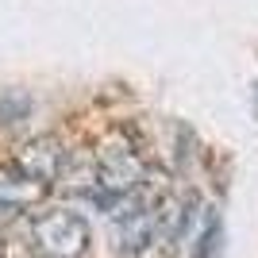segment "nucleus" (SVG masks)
I'll use <instances>...</instances> for the list:
<instances>
[{"mask_svg":"<svg viewBox=\"0 0 258 258\" xmlns=\"http://www.w3.org/2000/svg\"><path fill=\"white\" fill-rule=\"evenodd\" d=\"M31 239L35 247L50 258H85L93 247V231H89L85 216L70 212V208H54L31 220Z\"/></svg>","mask_w":258,"mask_h":258,"instance_id":"f257e3e1","label":"nucleus"},{"mask_svg":"<svg viewBox=\"0 0 258 258\" xmlns=\"http://www.w3.org/2000/svg\"><path fill=\"white\" fill-rule=\"evenodd\" d=\"M93 162H97V189L108 193V197H116V201L147 181V162L135 151V143H127V139L108 143Z\"/></svg>","mask_w":258,"mask_h":258,"instance_id":"f03ea898","label":"nucleus"},{"mask_svg":"<svg viewBox=\"0 0 258 258\" xmlns=\"http://www.w3.org/2000/svg\"><path fill=\"white\" fill-rule=\"evenodd\" d=\"M66 147L58 135H35V139H27L20 147V154H16V166H20L23 173H31V177H39L43 185H54L58 181V173H62L66 166Z\"/></svg>","mask_w":258,"mask_h":258,"instance_id":"7ed1b4c3","label":"nucleus"},{"mask_svg":"<svg viewBox=\"0 0 258 258\" xmlns=\"http://www.w3.org/2000/svg\"><path fill=\"white\" fill-rule=\"evenodd\" d=\"M46 193H50V185H43L31 173H23L16 162L0 166V208L4 212H23V208L46 201Z\"/></svg>","mask_w":258,"mask_h":258,"instance_id":"20e7f679","label":"nucleus"},{"mask_svg":"<svg viewBox=\"0 0 258 258\" xmlns=\"http://www.w3.org/2000/svg\"><path fill=\"white\" fill-rule=\"evenodd\" d=\"M197 243H193V258H220V239H224V220L220 208H201L197 220Z\"/></svg>","mask_w":258,"mask_h":258,"instance_id":"39448f33","label":"nucleus"},{"mask_svg":"<svg viewBox=\"0 0 258 258\" xmlns=\"http://www.w3.org/2000/svg\"><path fill=\"white\" fill-rule=\"evenodd\" d=\"M35 112V100L27 89H0V127H20V123H27Z\"/></svg>","mask_w":258,"mask_h":258,"instance_id":"423d86ee","label":"nucleus"},{"mask_svg":"<svg viewBox=\"0 0 258 258\" xmlns=\"http://www.w3.org/2000/svg\"><path fill=\"white\" fill-rule=\"evenodd\" d=\"M193 158H197V135H193V127L177 123L173 127V162H177V170H185Z\"/></svg>","mask_w":258,"mask_h":258,"instance_id":"0eeeda50","label":"nucleus"},{"mask_svg":"<svg viewBox=\"0 0 258 258\" xmlns=\"http://www.w3.org/2000/svg\"><path fill=\"white\" fill-rule=\"evenodd\" d=\"M173 247H177V243H170V239H162V235H154L147 247H139L131 258H173Z\"/></svg>","mask_w":258,"mask_h":258,"instance_id":"6e6552de","label":"nucleus"}]
</instances>
